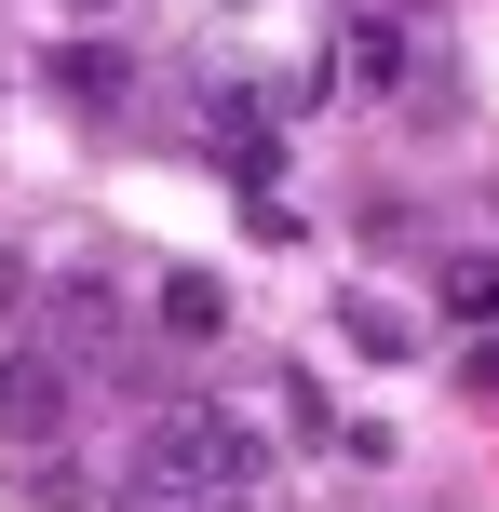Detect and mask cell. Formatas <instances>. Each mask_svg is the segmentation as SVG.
<instances>
[{
    "instance_id": "ba28073f",
    "label": "cell",
    "mask_w": 499,
    "mask_h": 512,
    "mask_svg": "<svg viewBox=\"0 0 499 512\" xmlns=\"http://www.w3.org/2000/svg\"><path fill=\"white\" fill-rule=\"evenodd\" d=\"M446 310L459 324H499V256H446Z\"/></svg>"
},
{
    "instance_id": "277c9868",
    "label": "cell",
    "mask_w": 499,
    "mask_h": 512,
    "mask_svg": "<svg viewBox=\"0 0 499 512\" xmlns=\"http://www.w3.org/2000/svg\"><path fill=\"white\" fill-rule=\"evenodd\" d=\"M203 135H216V162H230L243 189H270V108H257V95H216Z\"/></svg>"
},
{
    "instance_id": "6da1fadb",
    "label": "cell",
    "mask_w": 499,
    "mask_h": 512,
    "mask_svg": "<svg viewBox=\"0 0 499 512\" xmlns=\"http://www.w3.org/2000/svg\"><path fill=\"white\" fill-rule=\"evenodd\" d=\"M135 472H149V499H216V512H230L270 472V445H257V418H230V405H176Z\"/></svg>"
},
{
    "instance_id": "8fae6325",
    "label": "cell",
    "mask_w": 499,
    "mask_h": 512,
    "mask_svg": "<svg viewBox=\"0 0 499 512\" xmlns=\"http://www.w3.org/2000/svg\"><path fill=\"white\" fill-rule=\"evenodd\" d=\"M459 378H473L486 405H499V324H473V364H459Z\"/></svg>"
},
{
    "instance_id": "7a4b0ae2",
    "label": "cell",
    "mask_w": 499,
    "mask_h": 512,
    "mask_svg": "<svg viewBox=\"0 0 499 512\" xmlns=\"http://www.w3.org/2000/svg\"><path fill=\"white\" fill-rule=\"evenodd\" d=\"M54 432H68V364H54V351H0V445L41 459Z\"/></svg>"
},
{
    "instance_id": "5b68a950",
    "label": "cell",
    "mask_w": 499,
    "mask_h": 512,
    "mask_svg": "<svg viewBox=\"0 0 499 512\" xmlns=\"http://www.w3.org/2000/svg\"><path fill=\"white\" fill-rule=\"evenodd\" d=\"M338 324H351V351H378V364H405V351H419V324H405L392 297H338Z\"/></svg>"
},
{
    "instance_id": "4fadbf2b",
    "label": "cell",
    "mask_w": 499,
    "mask_h": 512,
    "mask_svg": "<svg viewBox=\"0 0 499 512\" xmlns=\"http://www.w3.org/2000/svg\"><path fill=\"white\" fill-rule=\"evenodd\" d=\"M189 512H203V499H189Z\"/></svg>"
},
{
    "instance_id": "9c48e42d",
    "label": "cell",
    "mask_w": 499,
    "mask_h": 512,
    "mask_svg": "<svg viewBox=\"0 0 499 512\" xmlns=\"http://www.w3.org/2000/svg\"><path fill=\"white\" fill-rule=\"evenodd\" d=\"M54 324H68V351H95V337H122V310H108V283H68Z\"/></svg>"
},
{
    "instance_id": "52a82bcc",
    "label": "cell",
    "mask_w": 499,
    "mask_h": 512,
    "mask_svg": "<svg viewBox=\"0 0 499 512\" xmlns=\"http://www.w3.org/2000/svg\"><path fill=\"white\" fill-rule=\"evenodd\" d=\"M162 324H176V337H216V324H230L216 270H162Z\"/></svg>"
},
{
    "instance_id": "7c38bea8",
    "label": "cell",
    "mask_w": 499,
    "mask_h": 512,
    "mask_svg": "<svg viewBox=\"0 0 499 512\" xmlns=\"http://www.w3.org/2000/svg\"><path fill=\"white\" fill-rule=\"evenodd\" d=\"M68 14H135V0H68Z\"/></svg>"
},
{
    "instance_id": "30bf717a",
    "label": "cell",
    "mask_w": 499,
    "mask_h": 512,
    "mask_svg": "<svg viewBox=\"0 0 499 512\" xmlns=\"http://www.w3.org/2000/svg\"><path fill=\"white\" fill-rule=\"evenodd\" d=\"M27 297H41V270H27V256H14V243H0V324H14V310H27Z\"/></svg>"
},
{
    "instance_id": "3957f363",
    "label": "cell",
    "mask_w": 499,
    "mask_h": 512,
    "mask_svg": "<svg viewBox=\"0 0 499 512\" xmlns=\"http://www.w3.org/2000/svg\"><path fill=\"white\" fill-rule=\"evenodd\" d=\"M54 95H68L81 122H108V108L135 95V54L122 41H68V54H54Z\"/></svg>"
},
{
    "instance_id": "8992f818",
    "label": "cell",
    "mask_w": 499,
    "mask_h": 512,
    "mask_svg": "<svg viewBox=\"0 0 499 512\" xmlns=\"http://www.w3.org/2000/svg\"><path fill=\"white\" fill-rule=\"evenodd\" d=\"M419 54H405V14H351V81H405Z\"/></svg>"
}]
</instances>
